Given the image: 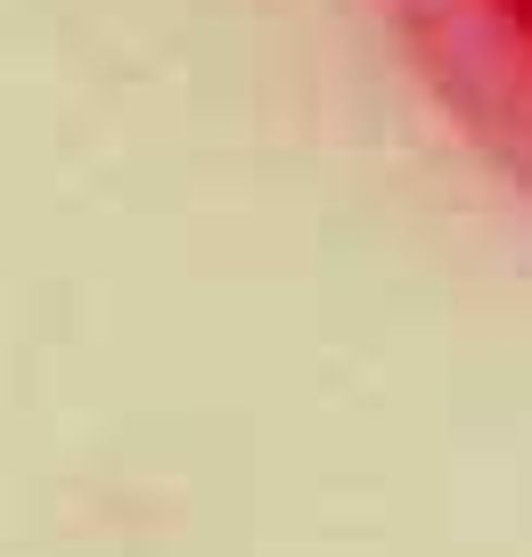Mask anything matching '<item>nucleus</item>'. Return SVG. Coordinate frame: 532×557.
Returning <instances> with one entry per match:
<instances>
[{
  "instance_id": "obj_1",
  "label": "nucleus",
  "mask_w": 532,
  "mask_h": 557,
  "mask_svg": "<svg viewBox=\"0 0 532 557\" xmlns=\"http://www.w3.org/2000/svg\"><path fill=\"white\" fill-rule=\"evenodd\" d=\"M434 115L532 206V0H378Z\"/></svg>"
}]
</instances>
